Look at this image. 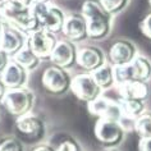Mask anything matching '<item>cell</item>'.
Segmentation results:
<instances>
[{"mask_svg":"<svg viewBox=\"0 0 151 151\" xmlns=\"http://www.w3.org/2000/svg\"><path fill=\"white\" fill-rule=\"evenodd\" d=\"M0 151H24V143L17 136H5L0 138Z\"/></svg>","mask_w":151,"mask_h":151,"instance_id":"obj_24","label":"cell"},{"mask_svg":"<svg viewBox=\"0 0 151 151\" xmlns=\"http://www.w3.org/2000/svg\"><path fill=\"white\" fill-rule=\"evenodd\" d=\"M147 1H149V4H150V6H151V0H147Z\"/></svg>","mask_w":151,"mask_h":151,"instance_id":"obj_34","label":"cell"},{"mask_svg":"<svg viewBox=\"0 0 151 151\" xmlns=\"http://www.w3.org/2000/svg\"><path fill=\"white\" fill-rule=\"evenodd\" d=\"M92 77L96 81V83L99 85V87L105 91L115 85V77H114V67L111 65L109 62H106L104 65L97 68L96 70L92 72Z\"/></svg>","mask_w":151,"mask_h":151,"instance_id":"obj_19","label":"cell"},{"mask_svg":"<svg viewBox=\"0 0 151 151\" xmlns=\"http://www.w3.org/2000/svg\"><path fill=\"white\" fill-rule=\"evenodd\" d=\"M138 151H151V137L139 138V141H138Z\"/></svg>","mask_w":151,"mask_h":151,"instance_id":"obj_28","label":"cell"},{"mask_svg":"<svg viewBox=\"0 0 151 151\" xmlns=\"http://www.w3.org/2000/svg\"><path fill=\"white\" fill-rule=\"evenodd\" d=\"M1 28H3V24H1V22H0V35H1Z\"/></svg>","mask_w":151,"mask_h":151,"instance_id":"obj_33","label":"cell"},{"mask_svg":"<svg viewBox=\"0 0 151 151\" xmlns=\"http://www.w3.org/2000/svg\"><path fill=\"white\" fill-rule=\"evenodd\" d=\"M138 28L142 35L145 36L147 40L151 41V13L146 14V16L142 18V21L138 23Z\"/></svg>","mask_w":151,"mask_h":151,"instance_id":"obj_26","label":"cell"},{"mask_svg":"<svg viewBox=\"0 0 151 151\" xmlns=\"http://www.w3.org/2000/svg\"><path fill=\"white\" fill-rule=\"evenodd\" d=\"M120 110L123 114V119H129L132 122H134L143 111L146 110V105L145 101H139V100H118Z\"/></svg>","mask_w":151,"mask_h":151,"instance_id":"obj_20","label":"cell"},{"mask_svg":"<svg viewBox=\"0 0 151 151\" xmlns=\"http://www.w3.org/2000/svg\"><path fill=\"white\" fill-rule=\"evenodd\" d=\"M81 14L87 22L90 40L100 41L110 35L113 28V16L101 6L99 0H83L81 5Z\"/></svg>","mask_w":151,"mask_h":151,"instance_id":"obj_2","label":"cell"},{"mask_svg":"<svg viewBox=\"0 0 151 151\" xmlns=\"http://www.w3.org/2000/svg\"><path fill=\"white\" fill-rule=\"evenodd\" d=\"M54 147L56 151H82L81 146L78 145V142L72 137H69V136H65V138L59 141L58 145Z\"/></svg>","mask_w":151,"mask_h":151,"instance_id":"obj_25","label":"cell"},{"mask_svg":"<svg viewBox=\"0 0 151 151\" xmlns=\"http://www.w3.org/2000/svg\"><path fill=\"white\" fill-rule=\"evenodd\" d=\"M17 137L23 143H39L46 136V123L39 115L29 113L16 119Z\"/></svg>","mask_w":151,"mask_h":151,"instance_id":"obj_6","label":"cell"},{"mask_svg":"<svg viewBox=\"0 0 151 151\" xmlns=\"http://www.w3.org/2000/svg\"><path fill=\"white\" fill-rule=\"evenodd\" d=\"M1 35H0V49H3L6 54L14 56L27 45L28 35L22 29L9 23H1Z\"/></svg>","mask_w":151,"mask_h":151,"instance_id":"obj_11","label":"cell"},{"mask_svg":"<svg viewBox=\"0 0 151 151\" xmlns=\"http://www.w3.org/2000/svg\"><path fill=\"white\" fill-rule=\"evenodd\" d=\"M31 12L40 22L41 27L46 31L58 35L63 31L67 14L62 8L52 3H35L31 5Z\"/></svg>","mask_w":151,"mask_h":151,"instance_id":"obj_4","label":"cell"},{"mask_svg":"<svg viewBox=\"0 0 151 151\" xmlns=\"http://www.w3.org/2000/svg\"><path fill=\"white\" fill-rule=\"evenodd\" d=\"M70 91L78 100L85 103L86 105L103 96V90L93 80L92 74L86 73V72L72 77Z\"/></svg>","mask_w":151,"mask_h":151,"instance_id":"obj_9","label":"cell"},{"mask_svg":"<svg viewBox=\"0 0 151 151\" xmlns=\"http://www.w3.org/2000/svg\"><path fill=\"white\" fill-rule=\"evenodd\" d=\"M133 129L139 138L151 137V110H145L134 120Z\"/></svg>","mask_w":151,"mask_h":151,"instance_id":"obj_22","label":"cell"},{"mask_svg":"<svg viewBox=\"0 0 151 151\" xmlns=\"http://www.w3.org/2000/svg\"><path fill=\"white\" fill-rule=\"evenodd\" d=\"M106 151H119L118 149H106Z\"/></svg>","mask_w":151,"mask_h":151,"instance_id":"obj_32","label":"cell"},{"mask_svg":"<svg viewBox=\"0 0 151 151\" xmlns=\"http://www.w3.org/2000/svg\"><path fill=\"white\" fill-rule=\"evenodd\" d=\"M106 63V55L100 47L93 45L78 47L77 51V65L83 69L86 73H92L97 68Z\"/></svg>","mask_w":151,"mask_h":151,"instance_id":"obj_14","label":"cell"},{"mask_svg":"<svg viewBox=\"0 0 151 151\" xmlns=\"http://www.w3.org/2000/svg\"><path fill=\"white\" fill-rule=\"evenodd\" d=\"M115 85L128 81L147 82L151 80V60L143 55H137L132 63L122 67H114Z\"/></svg>","mask_w":151,"mask_h":151,"instance_id":"obj_5","label":"cell"},{"mask_svg":"<svg viewBox=\"0 0 151 151\" xmlns=\"http://www.w3.org/2000/svg\"><path fill=\"white\" fill-rule=\"evenodd\" d=\"M62 33L65 37V40L74 44L88 40L87 22H86L85 17L81 14V12L67 14Z\"/></svg>","mask_w":151,"mask_h":151,"instance_id":"obj_15","label":"cell"},{"mask_svg":"<svg viewBox=\"0 0 151 151\" xmlns=\"http://www.w3.org/2000/svg\"><path fill=\"white\" fill-rule=\"evenodd\" d=\"M29 77V72L23 68L21 64L12 59L6 68L0 74V81L6 87V90L27 87V82Z\"/></svg>","mask_w":151,"mask_h":151,"instance_id":"obj_17","label":"cell"},{"mask_svg":"<svg viewBox=\"0 0 151 151\" xmlns=\"http://www.w3.org/2000/svg\"><path fill=\"white\" fill-rule=\"evenodd\" d=\"M129 1L131 0H99L101 6L111 16H116V14L122 13L129 5Z\"/></svg>","mask_w":151,"mask_h":151,"instance_id":"obj_23","label":"cell"},{"mask_svg":"<svg viewBox=\"0 0 151 151\" xmlns=\"http://www.w3.org/2000/svg\"><path fill=\"white\" fill-rule=\"evenodd\" d=\"M138 55L137 46L129 40L119 39L110 45L108 51V62L113 67H122L132 63Z\"/></svg>","mask_w":151,"mask_h":151,"instance_id":"obj_12","label":"cell"},{"mask_svg":"<svg viewBox=\"0 0 151 151\" xmlns=\"http://www.w3.org/2000/svg\"><path fill=\"white\" fill-rule=\"evenodd\" d=\"M36 96L28 87L6 90L1 104L13 118H21L32 111Z\"/></svg>","mask_w":151,"mask_h":151,"instance_id":"obj_3","label":"cell"},{"mask_svg":"<svg viewBox=\"0 0 151 151\" xmlns=\"http://www.w3.org/2000/svg\"><path fill=\"white\" fill-rule=\"evenodd\" d=\"M31 151H56V150L54 145H50V143H39Z\"/></svg>","mask_w":151,"mask_h":151,"instance_id":"obj_29","label":"cell"},{"mask_svg":"<svg viewBox=\"0 0 151 151\" xmlns=\"http://www.w3.org/2000/svg\"><path fill=\"white\" fill-rule=\"evenodd\" d=\"M77 51L78 47L74 42L68 40H58L55 49L50 56V62L54 65H58L64 69H69L77 63Z\"/></svg>","mask_w":151,"mask_h":151,"instance_id":"obj_16","label":"cell"},{"mask_svg":"<svg viewBox=\"0 0 151 151\" xmlns=\"http://www.w3.org/2000/svg\"><path fill=\"white\" fill-rule=\"evenodd\" d=\"M10 60H12V56L9 54H6L3 49H0V74L3 73V70L6 68Z\"/></svg>","mask_w":151,"mask_h":151,"instance_id":"obj_27","label":"cell"},{"mask_svg":"<svg viewBox=\"0 0 151 151\" xmlns=\"http://www.w3.org/2000/svg\"><path fill=\"white\" fill-rule=\"evenodd\" d=\"M70 82L72 77L68 73V70L54 65V64L47 67L41 77V83L45 91L56 96L64 95L68 91H70Z\"/></svg>","mask_w":151,"mask_h":151,"instance_id":"obj_8","label":"cell"},{"mask_svg":"<svg viewBox=\"0 0 151 151\" xmlns=\"http://www.w3.org/2000/svg\"><path fill=\"white\" fill-rule=\"evenodd\" d=\"M119 99L146 101L150 95V86L147 82L128 81L115 85Z\"/></svg>","mask_w":151,"mask_h":151,"instance_id":"obj_18","label":"cell"},{"mask_svg":"<svg viewBox=\"0 0 151 151\" xmlns=\"http://www.w3.org/2000/svg\"><path fill=\"white\" fill-rule=\"evenodd\" d=\"M96 139L106 149H116L126 137V128L120 122L97 119L93 128Z\"/></svg>","mask_w":151,"mask_h":151,"instance_id":"obj_7","label":"cell"},{"mask_svg":"<svg viewBox=\"0 0 151 151\" xmlns=\"http://www.w3.org/2000/svg\"><path fill=\"white\" fill-rule=\"evenodd\" d=\"M12 59L14 62H17L18 64H21L23 68H26L28 72L37 69L39 65L41 64V59L27 46V45H26L21 51H18L14 56H12Z\"/></svg>","mask_w":151,"mask_h":151,"instance_id":"obj_21","label":"cell"},{"mask_svg":"<svg viewBox=\"0 0 151 151\" xmlns=\"http://www.w3.org/2000/svg\"><path fill=\"white\" fill-rule=\"evenodd\" d=\"M23 1H24L27 5L31 6V5L35 4V3H49L50 0H23Z\"/></svg>","mask_w":151,"mask_h":151,"instance_id":"obj_31","label":"cell"},{"mask_svg":"<svg viewBox=\"0 0 151 151\" xmlns=\"http://www.w3.org/2000/svg\"><path fill=\"white\" fill-rule=\"evenodd\" d=\"M5 92H6V87H5L4 85H3V82L0 81V104H1L3 99H4V95H5Z\"/></svg>","mask_w":151,"mask_h":151,"instance_id":"obj_30","label":"cell"},{"mask_svg":"<svg viewBox=\"0 0 151 151\" xmlns=\"http://www.w3.org/2000/svg\"><path fill=\"white\" fill-rule=\"evenodd\" d=\"M56 42H58L56 35L46 29H39L36 32L29 33L27 37V46L41 60H50Z\"/></svg>","mask_w":151,"mask_h":151,"instance_id":"obj_10","label":"cell"},{"mask_svg":"<svg viewBox=\"0 0 151 151\" xmlns=\"http://www.w3.org/2000/svg\"><path fill=\"white\" fill-rule=\"evenodd\" d=\"M0 22L16 26L27 35L44 29L23 0H0Z\"/></svg>","mask_w":151,"mask_h":151,"instance_id":"obj_1","label":"cell"},{"mask_svg":"<svg viewBox=\"0 0 151 151\" xmlns=\"http://www.w3.org/2000/svg\"><path fill=\"white\" fill-rule=\"evenodd\" d=\"M87 109L93 116L97 119L113 120V122H120L123 120V114L120 110L119 103L116 100L109 99L105 96H100L95 101L87 104Z\"/></svg>","mask_w":151,"mask_h":151,"instance_id":"obj_13","label":"cell"}]
</instances>
